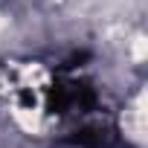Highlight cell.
Segmentation results:
<instances>
[{"instance_id":"cell-2","label":"cell","mask_w":148,"mask_h":148,"mask_svg":"<svg viewBox=\"0 0 148 148\" xmlns=\"http://www.w3.org/2000/svg\"><path fill=\"white\" fill-rule=\"evenodd\" d=\"M64 142L73 145V148H116V145H122V136H119L116 125H110V122H93V125L76 128Z\"/></svg>"},{"instance_id":"cell-1","label":"cell","mask_w":148,"mask_h":148,"mask_svg":"<svg viewBox=\"0 0 148 148\" xmlns=\"http://www.w3.org/2000/svg\"><path fill=\"white\" fill-rule=\"evenodd\" d=\"M96 105H99L96 87L87 79H76V76L55 79V84L49 87V99H47L49 113H58V116H67V113H90V110H96Z\"/></svg>"}]
</instances>
